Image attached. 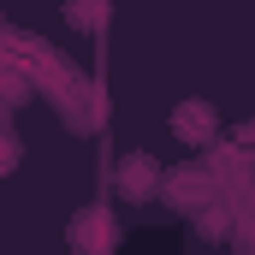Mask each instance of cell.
Here are the masks:
<instances>
[{"label":"cell","instance_id":"1","mask_svg":"<svg viewBox=\"0 0 255 255\" xmlns=\"http://www.w3.org/2000/svg\"><path fill=\"white\" fill-rule=\"evenodd\" d=\"M160 202L178 208V214H202V208H214V178L202 166H178V172L160 178Z\"/></svg>","mask_w":255,"mask_h":255},{"label":"cell","instance_id":"4","mask_svg":"<svg viewBox=\"0 0 255 255\" xmlns=\"http://www.w3.org/2000/svg\"><path fill=\"white\" fill-rule=\"evenodd\" d=\"M214 130H220V113L208 101H178L172 107V136L178 142H214Z\"/></svg>","mask_w":255,"mask_h":255},{"label":"cell","instance_id":"6","mask_svg":"<svg viewBox=\"0 0 255 255\" xmlns=\"http://www.w3.org/2000/svg\"><path fill=\"white\" fill-rule=\"evenodd\" d=\"M202 232L220 244V232H226V208H202Z\"/></svg>","mask_w":255,"mask_h":255},{"label":"cell","instance_id":"3","mask_svg":"<svg viewBox=\"0 0 255 255\" xmlns=\"http://www.w3.org/2000/svg\"><path fill=\"white\" fill-rule=\"evenodd\" d=\"M113 244H119L113 214H107V208H77V220H71V250L77 255H113Z\"/></svg>","mask_w":255,"mask_h":255},{"label":"cell","instance_id":"5","mask_svg":"<svg viewBox=\"0 0 255 255\" xmlns=\"http://www.w3.org/2000/svg\"><path fill=\"white\" fill-rule=\"evenodd\" d=\"M65 18H71L77 30H95V24H107V6H95V12H89V6H77V12H65Z\"/></svg>","mask_w":255,"mask_h":255},{"label":"cell","instance_id":"2","mask_svg":"<svg viewBox=\"0 0 255 255\" xmlns=\"http://www.w3.org/2000/svg\"><path fill=\"white\" fill-rule=\"evenodd\" d=\"M160 178H166V166H160L154 154H125V160L113 166V190L130 196V202H154V196H160Z\"/></svg>","mask_w":255,"mask_h":255}]
</instances>
